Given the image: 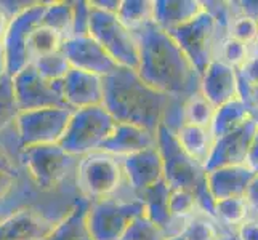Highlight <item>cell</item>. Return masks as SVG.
Here are the masks:
<instances>
[{
  "instance_id": "6da1fadb",
  "label": "cell",
  "mask_w": 258,
  "mask_h": 240,
  "mask_svg": "<svg viewBox=\"0 0 258 240\" xmlns=\"http://www.w3.org/2000/svg\"><path fill=\"white\" fill-rule=\"evenodd\" d=\"M140 47L137 72L148 85L175 100L186 101L201 92L202 75L172 35L154 21L133 31Z\"/></svg>"
},
{
  "instance_id": "7a4b0ae2",
  "label": "cell",
  "mask_w": 258,
  "mask_h": 240,
  "mask_svg": "<svg viewBox=\"0 0 258 240\" xmlns=\"http://www.w3.org/2000/svg\"><path fill=\"white\" fill-rule=\"evenodd\" d=\"M103 106L119 123L157 133L172 98L148 85L133 69L117 67L103 77Z\"/></svg>"
},
{
  "instance_id": "3957f363",
  "label": "cell",
  "mask_w": 258,
  "mask_h": 240,
  "mask_svg": "<svg viewBox=\"0 0 258 240\" xmlns=\"http://www.w3.org/2000/svg\"><path fill=\"white\" fill-rule=\"evenodd\" d=\"M157 147L161 150L164 162V180L168 186L172 189L194 192L201 211L215 219L217 200L209 189L207 172L204 165L186 154V150L178 143L175 133L164 125L157 130Z\"/></svg>"
},
{
  "instance_id": "277c9868",
  "label": "cell",
  "mask_w": 258,
  "mask_h": 240,
  "mask_svg": "<svg viewBox=\"0 0 258 240\" xmlns=\"http://www.w3.org/2000/svg\"><path fill=\"white\" fill-rule=\"evenodd\" d=\"M145 213L143 202L125 184L112 197L90 202L87 227L92 240H122L132 221Z\"/></svg>"
},
{
  "instance_id": "5b68a950",
  "label": "cell",
  "mask_w": 258,
  "mask_h": 240,
  "mask_svg": "<svg viewBox=\"0 0 258 240\" xmlns=\"http://www.w3.org/2000/svg\"><path fill=\"white\" fill-rule=\"evenodd\" d=\"M127 184L122 162L104 150H95L79 158L76 186L81 197L95 202L112 197Z\"/></svg>"
},
{
  "instance_id": "8992f818",
  "label": "cell",
  "mask_w": 258,
  "mask_h": 240,
  "mask_svg": "<svg viewBox=\"0 0 258 240\" xmlns=\"http://www.w3.org/2000/svg\"><path fill=\"white\" fill-rule=\"evenodd\" d=\"M23 167L42 191H56L76 183L79 157L71 155L59 144L24 149Z\"/></svg>"
},
{
  "instance_id": "52a82bcc",
  "label": "cell",
  "mask_w": 258,
  "mask_h": 240,
  "mask_svg": "<svg viewBox=\"0 0 258 240\" xmlns=\"http://www.w3.org/2000/svg\"><path fill=\"white\" fill-rule=\"evenodd\" d=\"M115 123L117 122L104 106L74 111L59 146L71 155L81 158L101 149L106 139L112 135Z\"/></svg>"
},
{
  "instance_id": "ba28073f",
  "label": "cell",
  "mask_w": 258,
  "mask_h": 240,
  "mask_svg": "<svg viewBox=\"0 0 258 240\" xmlns=\"http://www.w3.org/2000/svg\"><path fill=\"white\" fill-rule=\"evenodd\" d=\"M81 199L29 207L18 211L0 224V240H45L51 230L74 210Z\"/></svg>"
},
{
  "instance_id": "9c48e42d",
  "label": "cell",
  "mask_w": 258,
  "mask_h": 240,
  "mask_svg": "<svg viewBox=\"0 0 258 240\" xmlns=\"http://www.w3.org/2000/svg\"><path fill=\"white\" fill-rule=\"evenodd\" d=\"M90 35L120 67L138 70L140 47L137 37L133 31L122 24L115 13H108L92 7Z\"/></svg>"
},
{
  "instance_id": "30bf717a",
  "label": "cell",
  "mask_w": 258,
  "mask_h": 240,
  "mask_svg": "<svg viewBox=\"0 0 258 240\" xmlns=\"http://www.w3.org/2000/svg\"><path fill=\"white\" fill-rule=\"evenodd\" d=\"M168 34L180 45L201 75L215 59L218 43L226 35L218 29L215 20L206 10Z\"/></svg>"
},
{
  "instance_id": "8fae6325",
  "label": "cell",
  "mask_w": 258,
  "mask_h": 240,
  "mask_svg": "<svg viewBox=\"0 0 258 240\" xmlns=\"http://www.w3.org/2000/svg\"><path fill=\"white\" fill-rule=\"evenodd\" d=\"M74 111L69 108H48L21 112L16 120L18 135L24 149L34 146L59 144Z\"/></svg>"
},
{
  "instance_id": "7c38bea8",
  "label": "cell",
  "mask_w": 258,
  "mask_h": 240,
  "mask_svg": "<svg viewBox=\"0 0 258 240\" xmlns=\"http://www.w3.org/2000/svg\"><path fill=\"white\" fill-rule=\"evenodd\" d=\"M76 199H81V192H79L76 183H71L56 191H42L31 180V176L26 173V170H23L18 176L13 189L5 197L0 199V224L24 208Z\"/></svg>"
},
{
  "instance_id": "4fadbf2b",
  "label": "cell",
  "mask_w": 258,
  "mask_h": 240,
  "mask_svg": "<svg viewBox=\"0 0 258 240\" xmlns=\"http://www.w3.org/2000/svg\"><path fill=\"white\" fill-rule=\"evenodd\" d=\"M13 88L21 112L48 108H68L59 82L43 78L32 64H28L13 77ZM71 109V108H69Z\"/></svg>"
},
{
  "instance_id": "5bb4252c",
  "label": "cell",
  "mask_w": 258,
  "mask_h": 240,
  "mask_svg": "<svg viewBox=\"0 0 258 240\" xmlns=\"http://www.w3.org/2000/svg\"><path fill=\"white\" fill-rule=\"evenodd\" d=\"M45 8H47V2H35L31 8H28L20 16L12 20L10 28H8L4 37L5 69L8 75L15 77L18 72H21L29 64V58H28L29 39L34 29L42 24Z\"/></svg>"
},
{
  "instance_id": "9a60e30c",
  "label": "cell",
  "mask_w": 258,
  "mask_h": 240,
  "mask_svg": "<svg viewBox=\"0 0 258 240\" xmlns=\"http://www.w3.org/2000/svg\"><path fill=\"white\" fill-rule=\"evenodd\" d=\"M172 188L165 180L138 192V199L145 205V215L162 230L167 238L183 235L189 219L173 216L170 211Z\"/></svg>"
},
{
  "instance_id": "2e32d148",
  "label": "cell",
  "mask_w": 258,
  "mask_h": 240,
  "mask_svg": "<svg viewBox=\"0 0 258 240\" xmlns=\"http://www.w3.org/2000/svg\"><path fill=\"white\" fill-rule=\"evenodd\" d=\"M61 51L66 55L73 69L85 70V72L96 74L100 77L109 75L120 67L92 35L71 37L64 40Z\"/></svg>"
},
{
  "instance_id": "e0dca14e",
  "label": "cell",
  "mask_w": 258,
  "mask_h": 240,
  "mask_svg": "<svg viewBox=\"0 0 258 240\" xmlns=\"http://www.w3.org/2000/svg\"><path fill=\"white\" fill-rule=\"evenodd\" d=\"M256 130L258 127L255 120L250 119L237 130L215 139L212 152L206 164V172H212L223 167L245 165V158Z\"/></svg>"
},
{
  "instance_id": "ac0fdd59",
  "label": "cell",
  "mask_w": 258,
  "mask_h": 240,
  "mask_svg": "<svg viewBox=\"0 0 258 240\" xmlns=\"http://www.w3.org/2000/svg\"><path fill=\"white\" fill-rule=\"evenodd\" d=\"M130 189L138 194L164 180V162L159 147H149L120 158Z\"/></svg>"
},
{
  "instance_id": "d6986e66",
  "label": "cell",
  "mask_w": 258,
  "mask_h": 240,
  "mask_svg": "<svg viewBox=\"0 0 258 240\" xmlns=\"http://www.w3.org/2000/svg\"><path fill=\"white\" fill-rule=\"evenodd\" d=\"M61 88L68 108L73 111L103 106V77L96 74L71 69L68 75L61 80Z\"/></svg>"
},
{
  "instance_id": "ffe728a7",
  "label": "cell",
  "mask_w": 258,
  "mask_h": 240,
  "mask_svg": "<svg viewBox=\"0 0 258 240\" xmlns=\"http://www.w3.org/2000/svg\"><path fill=\"white\" fill-rule=\"evenodd\" d=\"M201 93L207 100L220 108L229 101L239 100V78L237 70L225 64L223 61L213 59L204 70L201 78Z\"/></svg>"
},
{
  "instance_id": "44dd1931",
  "label": "cell",
  "mask_w": 258,
  "mask_h": 240,
  "mask_svg": "<svg viewBox=\"0 0 258 240\" xmlns=\"http://www.w3.org/2000/svg\"><path fill=\"white\" fill-rule=\"evenodd\" d=\"M157 146V133H151L141 127L130 123H115L112 135L106 139L100 150L114 157H128L141 150Z\"/></svg>"
},
{
  "instance_id": "7402d4cb",
  "label": "cell",
  "mask_w": 258,
  "mask_h": 240,
  "mask_svg": "<svg viewBox=\"0 0 258 240\" xmlns=\"http://www.w3.org/2000/svg\"><path fill=\"white\" fill-rule=\"evenodd\" d=\"M255 176L245 165L223 167L207 172V184L217 202L229 197H245Z\"/></svg>"
},
{
  "instance_id": "603a6c76",
  "label": "cell",
  "mask_w": 258,
  "mask_h": 240,
  "mask_svg": "<svg viewBox=\"0 0 258 240\" xmlns=\"http://www.w3.org/2000/svg\"><path fill=\"white\" fill-rule=\"evenodd\" d=\"M202 12V0H154L153 21L165 32H170L189 23Z\"/></svg>"
},
{
  "instance_id": "cb8c5ba5",
  "label": "cell",
  "mask_w": 258,
  "mask_h": 240,
  "mask_svg": "<svg viewBox=\"0 0 258 240\" xmlns=\"http://www.w3.org/2000/svg\"><path fill=\"white\" fill-rule=\"evenodd\" d=\"M175 136L178 139V143L181 144V147L186 150V154L191 155L196 162H199L206 168L213 143H215V138H213L210 128H202V127L184 123L175 133Z\"/></svg>"
},
{
  "instance_id": "d4e9b609",
  "label": "cell",
  "mask_w": 258,
  "mask_h": 240,
  "mask_svg": "<svg viewBox=\"0 0 258 240\" xmlns=\"http://www.w3.org/2000/svg\"><path fill=\"white\" fill-rule=\"evenodd\" d=\"M250 111L248 106L239 98V100L229 101L223 106L217 108L215 117L210 125V131L215 139L228 135V133L242 127L247 120H250Z\"/></svg>"
},
{
  "instance_id": "484cf974",
  "label": "cell",
  "mask_w": 258,
  "mask_h": 240,
  "mask_svg": "<svg viewBox=\"0 0 258 240\" xmlns=\"http://www.w3.org/2000/svg\"><path fill=\"white\" fill-rule=\"evenodd\" d=\"M90 202L81 199L61 223L51 230L45 240H92L87 227V210Z\"/></svg>"
},
{
  "instance_id": "4316f807",
  "label": "cell",
  "mask_w": 258,
  "mask_h": 240,
  "mask_svg": "<svg viewBox=\"0 0 258 240\" xmlns=\"http://www.w3.org/2000/svg\"><path fill=\"white\" fill-rule=\"evenodd\" d=\"M24 147L18 135L16 123L0 133V173L18 176L23 170Z\"/></svg>"
},
{
  "instance_id": "83f0119b",
  "label": "cell",
  "mask_w": 258,
  "mask_h": 240,
  "mask_svg": "<svg viewBox=\"0 0 258 240\" xmlns=\"http://www.w3.org/2000/svg\"><path fill=\"white\" fill-rule=\"evenodd\" d=\"M252 218V210L245 197H229L217 202L215 219L225 230H237L247 219Z\"/></svg>"
},
{
  "instance_id": "f1b7e54d",
  "label": "cell",
  "mask_w": 258,
  "mask_h": 240,
  "mask_svg": "<svg viewBox=\"0 0 258 240\" xmlns=\"http://www.w3.org/2000/svg\"><path fill=\"white\" fill-rule=\"evenodd\" d=\"M42 24L58 32L64 40L73 37L74 24V7L73 2L59 0V2H47L45 13L42 18Z\"/></svg>"
},
{
  "instance_id": "f546056e",
  "label": "cell",
  "mask_w": 258,
  "mask_h": 240,
  "mask_svg": "<svg viewBox=\"0 0 258 240\" xmlns=\"http://www.w3.org/2000/svg\"><path fill=\"white\" fill-rule=\"evenodd\" d=\"M64 43V39L61 37L58 32L53 29L47 28V26H37L31 34L29 39V45H28V58H29V64L32 61L39 59L42 56L51 55V53H56L61 50Z\"/></svg>"
},
{
  "instance_id": "4dcf8cb0",
  "label": "cell",
  "mask_w": 258,
  "mask_h": 240,
  "mask_svg": "<svg viewBox=\"0 0 258 240\" xmlns=\"http://www.w3.org/2000/svg\"><path fill=\"white\" fill-rule=\"evenodd\" d=\"M154 0H120L117 18L130 31L153 21Z\"/></svg>"
},
{
  "instance_id": "1f68e13d",
  "label": "cell",
  "mask_w": 258,
  "mask_h": 240,
  "mask_svg": "<svg viewBox=\"0 0 258 240\" xmlns=\"http://www.w3.org/2000/svg\"><path fill=\"white\" fill-rule=\"evenodd\" d=\"M215 112L217 108L201 92L189 96L183 104L184 123H189V125L210 128Z\"/></svg>"
},
{
  "instance_id": "d6a6232c",
  "label": "cell",
  "mask_w": 258,
  "mask_h": 240,
  "mask_svg": "<svg viewBox=\"0 0 258 240\" xmlns=\"http://www.w3.org/2000/svg\"><path fill=\"white\" fill-rule=\"evenodd\" d=\"M253 56V50L252 47L245 45V43L239 42L229 35H225L223 39L220 40L218 47H217V56L215 59L223 61L225 64L234 67L236 70L242 69L245 63Z\"/></svg>"
},
{
  "instance_id": "836d02e7",
  "label": "cell",
  "mask_w": 258,
  "mask_h": 240,
  "mask_svg": "<svg viewBox=\"0 0 258 240\" xmlns=\"http://www.w3.org/2000/svg\"><path fill=\"white\" fill-rule=\"evenodd\" d=\"M20 114L21 111L16 103L13 77L5 74L0 78V133L13 127Z\"/></svg>"
},
{
  "instance_id": "e575fe53",
  "label": "cell",
  "mask_w": 258,
  "mask_h": 240,
  "mask_svg": "<svg viewBox=\"0 0 258 240\" xmlns=\"http://www.w3.org/2000/svg\"><path fill=\"white\" fill-rule=\"evenodd\" d=\"M31 64L35 67V70H37L43 78L50 80V82H59V80H63L68 75L69 70L73 69L66 55L61 50L56 53H51V55L35 59Z\"/></svg>"
},
{
  "instance_id": "d590c367",
  "label": "cell",
  "mask_w": 258,
  "mask_h": 240,
  "mask_svg": "<svg viewBox=\"0 0 258 240\" xmlns=\"http://www.w3.org/2000/svg\"><path fill=\"white\" fill-rule=\"evenodd\" d=\"M223 232L225 229L215 219L204 215V213H198L189 219L183 235L186 240H218Z\"/></svg>"
},
{
  "instance_id": "8d00e7d4",
  "label": "cell",
  "mask_w": 258,
  "mask_h": 240,
  "mask_svg": "<svg viewBox=\"0 0 258 240\" xmlns=\"http://www.w3.org/2000/svg\"><path fill=\"white\" fill-rule=\"evenodd\" d=\"M228 35L239 42L245 43L248 47H252V50H253V45L256 43V39H258V21L252 20V18H248L239 12L237 2H236V15L229 24Z\"/></svg>"
},
{
  "instance_id": "74e56055",
  "label": "cell",
  "mask_w": 258,
  "mask_h": 240,
  "mask_svg": "<svg viewBox=\"0 0 258 240\" xmlns=\"http://www.w3.org/2000/svg\"><path fill=\"white\" fill-rule=\"evenodd\" d=\"M170 211L173 216L191 219L198 213H202L198 203V197L191 191L172 189L170 194Z\"/></svg>"
},
{
  "instance_id": "f35d334b",
  "label": "cell",
  "mask_w": 258,
  "mask_h": 240,
  "mask_svg": "<svg viewBox=\"0 0 258 240\" xmlns=\"http://www.w3.org/2000/svg\"><path fill=\"white\" fill-rule=\"evenodd\" d=\"M122 240H167V237L143 213L132 221Z\"/></svg>"
},
{
  "instance_id": "ab89813d",
  "label": "cell",
  "mask_w": 258,
  "mask_h": 240,
  "mask_svg": "<svg viewBox=\"0 0 258 240\" xmlns=\"http://www.w3.org/2000/svg\"><path fill=\"white\" fill-rule=\"evenodd\" d=\"M204 10H206L213 20H215L218 29L228 35L229 24L234 18V2H225V0H202Z\"/></svg>"
},
{
  "instance_id": "60d3db41",
  "label": "cell",
  "mask_w": 258,
  "mask_h": 240,
  "mask_svg": "<svg viewBox=\"0 0 258 240\" xmlns=\"http://www.w3.org/2000/svg\"><path fill=\"white\" fill-rule=\"evenodd\" d=\"M74 24H73V37H84L90 35V18L92 5L85 0H74Z\"/></svg>"
},
{
  "instance_id": "b9f144b4",
  "label": "cell",
  "mask_w": 258,
  "mask_h": 240,
  "mask_svg": "<svg viewBox=\"0 0 258 240\" xmlns=\"http://www.w3.org/2000/svg\"><path fill=\"white\" fill-rule=\"evenodd\" d=\"M237 75L245 84L258 87V55H253L250 59L247 61L242 69L237 70Z\"/></svg>"
},
{
  "instance_id": "7bdbcfd3",
  "label": "cell",
  "mask_w": 258,
  "mask_h": 240,
  "mask_svg": "<svg viewBox=\"0 0 258 240\" xmlns=\"http://www.w3.org/2000/svg\"><path fill=\"white\" fill-rule=\"evenodd\" d=\"M34 4L35 2H31V0H0V7L4 8V12L10 20H15L16 16H20Z\"/></svg>"
},
{
  "instance_id": "ee69618b",
  "label": "cell",
  "mask_w": 258,
  "mask_h": 240,
  "mask_svg": "<svg viewBox=\"0 0 258 240\" xmlns=\"http://www.w3.org/2000/svg\"><path fill=\"white\" fill-rule=\"evenodd\" d=\"M239 96L250 109H258V87H252L239 78Z\"/></svg>"
},
{
  "instance_id": "f6af8a7d",
  "label": "cell",
  "mask_w": 258,
  "mask_h": 240,
  "mask_svg": "<svg viewBox=\"0 0 258 240\" xmlns=\"http://www.w3.org/2000/svg\"><path fill=\"white\" fill-rule=\"evenodd\" d=\"M236 234L241 240H258V219L250 218L237 227Z\"/></svg>"
},
{
  "instance_id": "bcb514c9",
  "label": "cell",
  "mask_w": 258,
  "mask_h": 240,
  "mask_svg": "<svg viewBox=\"0 0 258 240\" xmlns=\"http://www.w3.org/2000/svg\"><path fill=\"white\" fill-rule=\"evenodd\" d=\"M245 167H248L255 175H258V130L253 136L250 149H248V154L245 158Z\"/></svg>"
},
{
  "instance_id": "7dc6e473",
  "label": "cell",
  "mask_w": 258,
  "mask_h": 240,
  "mask_svg": "<svg viewBox=\"0 0 258 240\" xmlns=\"http://www.w3.org/2000/svg\"><path fill=\"white\" fill-rule=\"evenodd\" d=\"M239 12L258 21V0H239Z\"/></svg>"
},
{
  "instance_id": "c3c4849f",
  "label": "cell",
  "mask_w": 258,
  "mask_h": 240,
  "mask_svg": "<svg viewBox=\"0 0 258 240\" xmlns=\"http://www.w3.org/2000/svg\"><path fill=\"white\" fill-rule=\"evenodd\" d=\"M90 4H92V7L98 8V10L117 15L119 7H120V0H92Z\"/></svg>"
},
{
  "instance_id": "681fc988",
  "label": "cell",
  "mask_w": 258,
  "mask_h": 240,
  "mask_svg": "<svg viewBox=\"0 0 258 240\" xmlns=\"http://www.w3.org/2000/svg\"><path fill=\"white\" fill-rule=\"evenodd\" d=\"M20 176V175H18ZM18 176H12L7 173H0V199L5 197V195L13 189V186L16 184Z\"/></svg>"
},
{
  "instance_id": "f907efd6",
  "label": "cell",
  "mask_w": 258,
  "mask_h": 240,
  "mask_svg": "<svg viewBox=\"0 0 258 240\" xmlns=\"http://www.w3.org/2000/svg\"><path fill=\"white\" fill-rule=\"evenodd\" d=\"M245 199L250 205L252 211H258V175L255 176V180L252 181L250 188H248L247 194H245Z\"/></svg>"
},
{
  "instance_id": "816d5d0a",
  "label": "cell",
  "mask_w": 258,
  "mask_h": 240,
  "mask_svg": "<svg viewBox=\"0 0 258 240\" xmlns=\"http://www.w3.org/2000/svg\"><path fill=\"white\" fill-rule=\"evenodd\" d=\"M10 23H12V20L7 16V13L4 12V8L0 7V40H2V42H4V37H5L8 28H10Z\"/></svg>"
},
{
  "instance_id": "f5cc1de1",
  "label": "cell",
  "mask_w": 258,
  "mask_h": 240,
  "mask_svg": "<svg viewBox=\"0 0 258 240\" xmlns=\"http://www.w3.org/2000/svg\"><path fill=\"white\" fill-rule=\"evenodd\" d=\"M218 240H241V238H239V235L236 234V230H225Z\"/></svg>"
},
{
  "instance_id": "db71d44e",
  "label": "cell",
  "mask_w": 258,
  "mask_h": 240,
  "mask_svg": "<svg viewBox=\"0 0 258 240\" xmlns=\"http://www.w3.org/2000/svg\"><path fill=\"white\" fill-rule=\"evenodd\" d=\"M0 64H5V50H4L2 40H0Z\"/></svg>"
},
{
  "instance_id": "11a10c76",
  "label": "cell",
  "mask_w": 258,
  "mask_h": 240,
  "mask_svg": "<svg viewBox=\"0 0 258 240\" xmlns=\"http://www.w3.org/2000/svg\"><path fill=\"white\" fill-rule=\"evenodd\" d=\"M248 111H250V117L255 120L256 127H258V109H250V108H248Z\"/></svg>"
},
{
  "instance_id": "9f6ffc18",
  "label": "cell",
  "mask_w": 258,
  "mask_h": 240,
  "mask_svg": "<svg viewBox=\"0 0 258 240\" xmlns=\"http://www.w3.org/2000/svg\"><path fill=\"white\" fill-rule=\"evenodd\" d=\"M7 74V69H5V64H0V78Z\"/></svg>"
},
{
  "instance_id": "6f0895ef",
  "label": "cell",
  "mask_w": 258,
  "mask_h": 240,
  "mask_svg": "<svg viewBox=\"0 0 258 240\" xmlns=\"http://www.w3.org/2000/svg\"><path fill=\"white\" fill-rule=\"evenodd\" d=\"M167 240H186L184 235H178V237H172V238H167Z\"/></svg>"
},
{
  "instance_id": "680465c9",
  "label": "cell",
  "mask_w": 258,
  "mask_h": 240,
  "mask_svg": "<svg viewBox=\"0 0 258 240\" xmlns=\"http://www.w3.org/2000/svg\"><path fill=\"white\" fill-rule=\"evenodd\" d=\"M253 55H258V39H256V43L253 45Z\"/></svg>"
}]
</instances>
